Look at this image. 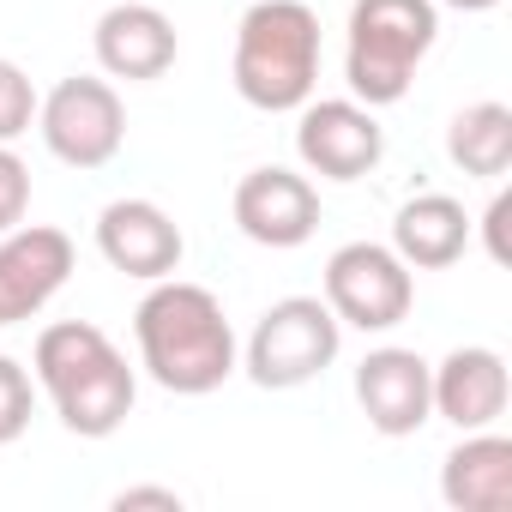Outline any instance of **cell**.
<instances>
[{
    "label": "cell",
    "instance_id": "obj_9",
    "mask_svg": "<svg viewBox=\"0 0 512 512\" xmlns=\"http://www.w3.org/2000/svg\"><path fill=\"white\" fill-rule=\"evenodd\" d=\"M79 253L73 235L55 223H19L0 235V326L37 320L73 278Z\"/></svg>",
    "mask_w": 512,
    "mask_h": 512
},
{
    "label": "cell",
    "instance_id": "obj_7",
    "mask_svg": "<svg viewBox=\"0 0 512 512\" xmlns=\"http://www.w3.org/2000/svg\"><path fill=\"white\" fill-rule=\"evenodd\" d=\"M410 302H416V278L392 253V241H344L326 260V308L338 314V326L392 332L410 320Z\"/></svg>",
    "mask_w": 512,
    "mask_h": 512
},
{
    "label": "cell",
    "instance_id": "obj_12",
    "mask_svg": "<svg viewBox=\"0 0 512 512\" xmlns=\"http://www.w3.org/2000/svg\"><path fill=\"white\" fill-rule=\"evenodd\" d=\"M97 253H103L121 278L157 284V278H175L181 272L187 235H181V223L157 199H115V205L97 211Z\"/></svg>",
    "mask_w": 512,
    "mask_h": 512
},
{
    "label": "cell",
    "instance_id": "obj_11",
    "mask_svg": "<svg viewBox=\"0 0 512 512\" xmlns=\"http://www.w3.org/2000/svg\"><path fill=\"white\" fill-rule=\"evenodd\" d=\"M428 368L416 350L404 344H380L356 362V404L368 416L374 434L386 440H404V434H422L434 422V386H428Z\"/></svg>",
    "mask_w": 512,
    "mask_h": 512
},
{
    "label": "cell",
    "instance_id": "obj_18",
    "mask_svg": "<svg viewBox=\"0 0 512 512\" xmlns=\"http://www.w3.org/2000/svg\"><path fill=\"white\" fill-rule=\"evenodd\" d=\"M37 85L19 61H0V145H13L37 127Z\"/></svg>",
    "mask_w": 512,
    "mask_h": 512
},
{
    "label": "cell",
    "instance_id": "obj_5",
    "mask_svg": "<svg viewBox=\"0 0 512 512\" xmlns=\"http://www.w3.org/2000/svg\"><path fill=\"white\" fill-rule=\"evenodd\" d=\"M344 350V326L326 296H284L260 314V326L241 344V374L260 392H296L320 380Z\"/></svg>",
    "mask_w": 512,
    "mask_h": 512
},
{
    "label": "cell",
    "instance_id": "obj_6",
    "mask_svg": "<svg viewBox=\"0 0 512 512\" xmlns=\"http://www.w3.org/2000/svg\"><path fill=\"white\" fill-rule=\"evenodd\" d=\"M37 133L67 169H103L127 145V103L109 79L73 73L37 103Z\"/></svg>",
    "mask_w": 512,
    "mask_h": 512
},
{
    "label": "cell",
    "instance_id": "obj_1",
    "mask_svg": "<svg viewBox=\"0 0 512 512\" xmlns=\"http://www.w3.org/2000/svg\"><path fill=\"white\" fill-rule=\"evenodd\" d=\"M133 344L139 368L175 398H205L241 368V344L223 302L187 278H157L145 290V302L133 308Z\"/></svg>",
    "mask_w": 512,
    "mask_h": 512
},
{
    "label": "cell",
    "instance_id": "obj_10",
    "mask_svg": "<svg viewBox=\"0 0 512 512\" xmlns=\"http://www.w3.org/2000/svg\"><path fill=\"white\" fill-rule=\"evenodd\" d=\"M235 229L253 241V247H302L314 241L320 229V187L302 175V169H284V163H266V169H247L235 181Z\"/></svg>",
    "mask_w": 512,
    "mask_h": 512
},
{
    "label": "cell",
    "instance_id": "obj_14",
    "mask_svg": "<svg viewBox=\"0 0 512 512\" xmlns=\"http://www.w3.org/2000/svg\"><path fill=\"white\" fill-rule=\"evenodd\" d=\"M428 386H434V416L452 422L458 434L494 428L506 416V398H512L506 356L488 350V344H458L452 356H440L428 368Z\"/></svg>",
    "mask_w": 512,
    "mask_h": 512
},
{
    "label": "cell",
    "instance_id": "obj_4",
    "mask_svg": "<svg viewBox=\"0 0 512 512\" xmlns=\"http://www.w3.org/2000/svg\"><path fill=\"white\" fill-rule=\"evenodd\" d=\"M434 37H440L434 0H356L350 7V43H344L350 97L368 103V109L404 103L416 67L434 49Z\"/></svg>",
    "mask_w": 512,
    "mask_h": 512
},
{
    "label": "cell",
    "instance_id": "obj_22",
    "mask_svg": "<svg viewBox=\"0 0 512 512\" xmlns=\"http://www.w3.org/2000/svg\"><path fill=\"white\" fill-rule=\"evenodd\" d=\"M139 506H163V512H181L187 500L175 488H121L115 494V512H139Z\"/></svg>",
    "mask_w": 512,
    "mask_h": 512
},
{
    "label": "cell",
    "instance_id": "obj_20",
    "mask_svg": "<svg viewBox=\"0 0 512 512\" xmlns=\"http://www.w3.org/2000/svg\"><path fill=\"white\" fill-rule=\"evenodd\" d=\"M25 211H31V169L13 145H0V235L19 229Z\"/></svg>",
    "mask_w": 512,
    "mask_h": 512
},
{
    "label": "cell",
    "instance_id": "obj_13",
    "mask_svg": "<svg viewBox=\"0 0 512 512\" xmlns=\"http://www.w3.org/2000/svg\"><path fill=\"white\" fill-rule=\"evenodd\" d=\"M91 49H97V67L109 79L151 85L175 67L181 37H175V19L163 7H151V0H115L91 31Z\"/></svg>",
    "mask_w": 512,
    "mask_h": 512
},
{
    "label": "cell",
    "instance_id": "obj_15",
    "mask_svg": "<svg viewBox=\"0 0 512 512\" xmlns=\"http://www.w3.org/2000/svg\"><path fill=\"white\" fill-rule=\"evenodd\" d=\"M470 235H476V223L464 217V205L452 193H416L392 217V253L410 272H446V266H458Z\"/></svg>",
    "mask_w": 512,
    "mask_h": 512
},
{
    "label": "cell",
    "instance_id": "obj_19",
    "mask_svg": "<svg viewBox=\"0 0 512 512\" xmlns=\"http://www.w3.org/2000/svg\"><path fill=\"white\" fill-rule=\"evenodd\" d=\"M37 416V380L25 374V362L0 356V446H13Z\"/></svg>",
    "mask_w": 512,
    "mask_h": 512
},
{
    "label": "cell",
    "instance_id": "obj_23",
    "mask_svg": "<svg viewBox=\"0 0 512 512\" xmlns=\"http://www.w3.org/2000/svg\"><path fill=\"white\" fill-rule=\"evenodd\" d=\"M434 7H452V13H494L506 0H434Z\"/></svg>",
    "mask_w": 512,
    "mask_h": 512
},
{
    "label": "cell",
    "instance_id": "obj_16",
    "mask_svg": "<svg viewBox=\"0 0 512 512\" xmlns=\"http://www.w3.org/2000/svg\"><path fill=\"white\" fill-rule=\"evenodd\" d=\"M440 500L452 512H506L512 506V440L494 428L464 434L440 464Z\"/></svg>",
    "mask_w": 512,
    "mask_h": 512
},
{
    "label": "cell",
    "instance_id": "obj_3",
    "mask_svg": "<svg viewBox=\"0 0 512 512\" xmlns=\"http://www.w3.org/2000/svg\"><path fill=\"white\" fill-rule=\"evenodd\" d=\"M235 97L260 115H290L320 85V13L308 0H253L229 55Z\"/></svg>",
    "mask_w": 512,
    "mask_h": 512
},
{
    "label": "cell",
    "instance_id": "obj_17",
    "mask_svg": "<svg viewBox=\"0 0 512 512\" xmlns=\"http://www.w3.org/2000/svg\"><path fill=\"white\" fill-rule=\"evenodd\" d=\"M446 157L476 181H500L512 169V109L494 103V97L458 109L452 127H446Z\"/></svg>",
    "mask_w": 512,
    "mask_h": 512
},
{
    "label": "cell",
    "instance_id": "obj_2",
    "mask_svg": "<svg viewBox=\"0 0 512 512\" xmlns=\"http://www.w3.org/2000/svg\"><path fill=\"white\" fill-rule=\"evenodd\" d=\"M31 380L49 392L61 428L79 434V440L121 434L127 416H133V398H139V374L127 368L115 338L103 326H91V320L43 326L37 350H31Z\"/></svg>",
    "mask_w": 512,
    "mask_h": 512
},
{
    "label": "cell",
    "instance_id": "obj_8",
    "mask_svg": "<svg viewBox=\"0 0 512 512\" xmlns=\"http://www.w3.org/2000/svg\"><path fill=\"white\" fill-rule=\"evenodd\" d=\"M296 157L320 181H362L386 157V127L356 97H308L296 109Z\"/></svg>",
    "mask_w": 512,
    "mask_h": 512
},
{
    "label": "cell",
    "instance_id": "obj_21",
    "mask_svg": "<svg viewBox=\"0 0 512 512\" xmlns=\"http://www.w3.org/2000/svg\"><path fill=\"white\" fill-rule=\"evenodd\" d=\"M506 217H512V193L500 187V193L488 199V211H482V241H488V260H494V266L512 260V247H506Z\"/></svg>",
    "mask_w": 512,
    "mask_h": 512
}]
</instances>
